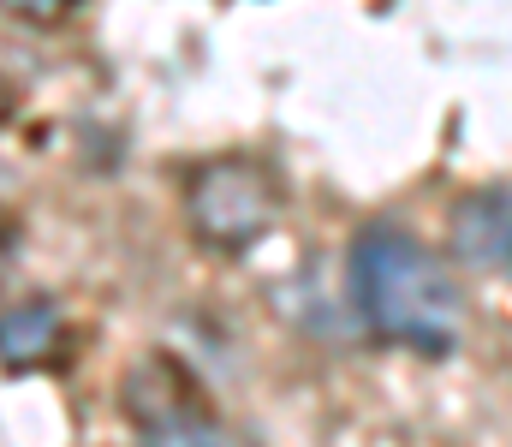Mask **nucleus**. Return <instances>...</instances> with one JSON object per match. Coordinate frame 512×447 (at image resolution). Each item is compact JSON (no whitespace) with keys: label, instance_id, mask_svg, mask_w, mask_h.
I'll return each mask as SVG.
<instances>
[{"label":"nucleus","instance_id":"nucleus-5","mask_svg":"<svg viewBox=\"0 0 512 447\" xmlns=\"http://www.w3.org/2000/svg\"><path fill=\"white\" fill-rule=\"evenodd\" d=\"M66 316L54 298H18L0 310V364L6 370H42L60 352Z\"/></svg>","mask_w":512,"mask_h":447},{"label":"nucleus","instance_id":"nucleus-2","mask_svg":"<svg viewBox=\"0 0 512 447\" xmlns=\"http://www.w3.org/2000/svg\"><path fill=\"white\" fill-rule=\"evenodd\" d=\"M185 221H191V233L209 251L245 257V251H256L274 233V221H280V185H274V173L262 161L215 155L185 185Z\"/></svg>","mask_w":512,"mask_h":447},{"label":"nucleus","instance_id":"nucleus-6","mask_svg":"<svg viewBox=\"0 0 512 447\" xmlns=\"http://www.w3.org/2000/svg\"><path fill=\"white\" fill-rule=\"evenodd\" d=\"M72 6H78V0H0V12H12V18H24V24H60Z\"/></svg>","mask_w":512,"mask_h":447},{"label":"nucleus","instance_id":"nucleus-1","mask_svg":"<svg viewBox=\"0 0 512 447\" xmlns=\"http://www.w3.org/2000/svg\"><path fill=\"white\" fill-rule=\"evenodd\" d=\"M346 281L358 298V316L387 346H405L423 358H447L459 346V328H465L459 281L417 233H405L393 221H370L352 239Z\"/></svg>","mask_w":512,"mask_h":447},{"label":"nucleus","instance_id":"nucleus-3","mask_svg":"<svg viewBox=\"0 0 512 447\" xmlns=\"http://www.w3.org/2000/svg\"><path fill=\"white\" fill-rule=\"evenodd\" d=\"M120 400H126L131 430H137V447H233L227 424L209 412L191 370L161 358V352L131 364Z\"/></svg>","mask_w":512,"mask_h":447},{"label":"nucleus","instance_id":"nucleus-4","mask_svg":"<svg viewBox=\"0 0 512 447\" xmlns=\"http://www.w3.org/2000/svg\"><path fill=\"white\" fill-rule=\"evenodd\" d=\"M453 251L471 269H512V191H471L453 203Z\"/></svg>","mask_w":512,"mask_h":447}]
</instances>
